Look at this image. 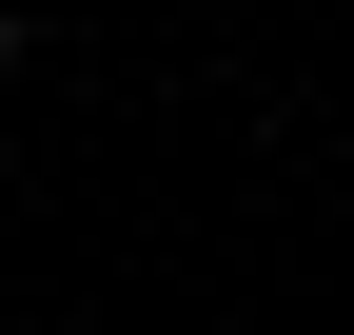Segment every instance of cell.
<instances>
[{
    "instance_id": "obj_1",
    "label": "cell",
    "mask_w": 354,
    "mask_h": 335,
    "mask_svg": "<svg viewBox=\"0 0 354 335\" xmlns=\"http://www.w3.org/2000/svg\"><path fill=\"white\" fill-rule=\"evenodd\" d=\"M0 79H20V20H0Z\"/></svg>"
}]
</instances>
